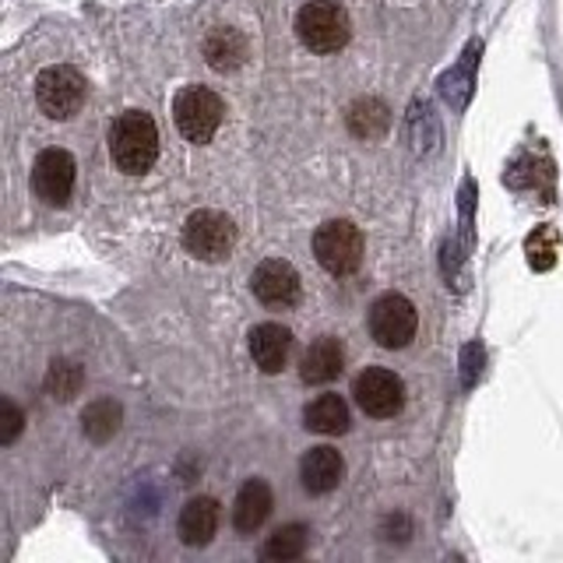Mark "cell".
<instances>
[{"mask_svg":"<svg viewBox=\"0 0 563 563\" xmlns=\"http://www.w3.org/2000/svg\"><path fill=\"white\" fill-rule=\"evenodd\" d=\"M88 96V85L78 75L75 67L57 64V67H46L40 78H35V102L40 110L53 120H67L81 110V102Z\"/></svg>","mask_w":563,"mask_h":563,"instance_id":"cell-6","label":"cell"},{"mask_svg":"<svg viewBox=\"0 0 563 563\" xmlns=\"http://www.w3.org/2000/svg\"><path fill=\"white\" fill-rule=\"evenodd\" d=\"M296 32L303 46L313 53H339L349 43L352 25L342 4H334V0H310L296 14Z\"/></svg>","mask_w":563,"mask_h":563,"instance_id":"cell-2","label":"cell"},{"mask_svg":"<svg viewBox=\"0 0 563 563\" xmlns=\"http://www.w3.org/2000/svg\"><path fill=\"white\" fill-rule=\"evenodd\" d=\"M18 430H22V412H18L11 401H4V433H0V440L11 444V440L18 437Z\"/></svg>","mask_w":563,"mask_h":563,"instance_id":"cell-22","label":"cell"},{"mask_svg":"<svg viewBox=\"0 0 563 563\" xmlns=\"http://www.w3.org/2000/svg\"><path fill=\"white\" fill-rule=\"evenodd\" d=\"M342 475H345V457L328 444L310 448L303 454V462H299V479H303L310 493H331L342 483Z\"/></svg>","mask_w":563,"mask_h":563,"instance_id":"cell-13","label":"cell"},{"mask_svg":"<svg viewBox=\"0 0 563 563\" xmlns=\"http://www.w3.org/2000/svg\"><path fill=\"white\" fill-rule=\"evenodd\" d=\"M78 384H81V369L75 366V363H53V369H49V391H53V398H60V401H67L70 395L78 391Z\"/></svg>","mask_w":563,"mask_h":563,"instance_id":"cell-21","label":"cell"},{"mask_svg":"<svg viewBox=\"0 0 563 563\" xmlns=\"http://www.w3.org/2000/svg\"><path fill=\"white\" fill-rule=\"evenodd\" d=\"M251 356L264 374H282L292 356V331L282 324H257L251 331Z\"/></svg>","mask_w":563,"mask_h":563,"instance_id":"cell-11","label":"cell"},{"mask_svg":"<svg viewBox=\"0 0 563 563\" xmlns=\"http://www.w3.org/2000/svg\"><path fill=\"white\" fill-rule=\"evenodd\" d=\"M85 433L92 437V440H106V437H113L117 427H120V405L113 401H96V405H88L85 416Z\"/></svg>","mask_w":563,"mask_h":563,"instance_id":"cell-19","label":"cell"},{"mask_svg":"<svg viewBox=\"0 0 563 563\" xmlns=\"http://www.w3.org/2000/svg\"><path fill=\"white\" fill-rule=\"evenodd\" d=\"M75 158L64 148H46L40 152L32 166V187L46 205H67L70 190H75Z\"/></svg>","mask_w":563,"mask_h":563,"instance_id":"cell-9","label":"cell"},{"mask_svg":"<svg viewBox=\"0 0 563 563\" xmlns=\"http://www.w3.org/2000/svg\"><path fill=\"white\" fill-rule=\"evenodd\" d=\"M419 317L412 299H405L401 292H384L374 307H369V334L384 349H405L416 339Z\"/></svg>","mask_w":563,"mask_h":563,"instance_id":"cell-7","label":"cell"},{"mask_svg":"<svg viewBox=\"0 0 563 563\" xmlns=\"http://www.w3.org/2000/svg\"><path fill=\"white\" fill-rule=\"evenodd\" d=\"M205 57L216 70H233L246 60V40L236 29H216L205 40Z\"/></svg>","mask_w":563,"mask_h":563,"instance_id":"cell-17","label":"cell"},{"mask_svg":"<svg viewBox=\"0 0 563 563\" xmlns=\"http://www.w3.org/2000/svg\"><path fill=\"white\" fill-rule=\"evenodd\" d=\"M313 257L331 275H352L363 264V233L356 222L334 219L313 233Z\"/></svg>","mask_w":563,"mask_h":563,"instance_id":"cell-4","label":"cell"},{"mask_svg":"<svg viewBox=\"0 0 563 563\" xmlns=\"http://www.w3.org/2000/svg\"><path fill=\"white\" fill-rule=\"evenodd\" d=\"M184 246L198 261H222L236 246V225L222 211L201 208L184 222Z\"/></svg>","mask_w":563,"mask_h":563,"instance_id":"cell-5","label":"cell"},{"mask_svg":"<svg viewBox=\"0 0 563 563\" xmlns=\"http://www.w3.org/2000/svg\"><path fill=\"white\" fill-rule=\"evenodd\" d=\"M307 528L303 525H282L268 536L264 542V560H275V563H289V560H299L307 553Z\"/></svg>","mask_w":563,"mask_h":563,"instance_id":"cell-18","label":"cell"},{"mask_svg":"<svg viewBox=\"0 0 563 563\" xmlns=\"http://www.w3.org/2000/svg\"><path fill=\"white\" fill-rule=\"evenodd\" d=\"M352 395H356V405L366 416L391 419L405 405V380L384 366H366L356 384H352Z\"/></svg>","mask_w":563,"mask_h":563,"instance_id":"cell-8","label":"cell"},{"mask_svg":"<svg viewBox=\"0 0 563 563\" xmlns=\"http://www.w3.org/2000/svg\"><path fill=\"white\" fill-rule=\"evenodd\" d=\"M303 419H307V430L321 437H339L349 430V405L342 395H317L303 409Z\"/></svg>","mask_w":563,"mask_h":563,"instance_id":"cell-16","label":"cell"},{"mask_svg":"<svg viewBox=\"0 0 563 563\" xmlns=\"http://www.w3.org/2000/svg\"><path fill=\"white\" fill-rule=\"evenodd\" d=\"M110 155L120 173H131L141 176L155 166L158 158V131H155V120L141 110L123 113L113 131H110Z\"/></svg>","mask_w":563,"mask_h":563,"instance_id":"cell-1","label":"cell"},{"mask_svg":"<svg viewBox=\"0 0 563 563\" xmlns=\"http://www.w3.org/2000/svg\"><path fill=\"white\" fill-rule=\"evenodd\" d=\"M272 489L264 479H251V483H243L240 493H236V504H233V525H236V532L240 536H254L257 528L268 521L272 515Z\"/></svg>","mask_w":563,"mask_h":563,"instance_id":"cell-14","label":"cell"},{"mask_svg":"<svg viewBox=\"0 0 563 563\" xmlns=\"http://www.w3.org/2000/svg\"><path fill=\"white\" fill-rule=\"evenodd\" d=\"M251 286H254V296L261 299V303L272 307V310H286L299 299V275L289 261H278V257L257 264Z\"/></svg>","mask_w":563,"mask_h":563,"instance_id":"cell-10","label":"cell"},{"mask_svg":"<svg viewBox=\"0 0 563 563\" xmlns=\"http://www.w3.org/2000/svg\"><path fill=\"white\" fill-rule=\"evenodd\" d=\"M342 369H345V349L339 339H331V334L310 342L303 360H299V377L307 384H331L334 377H342Z\"/></svg>","mask_w":563,"mask_h":563,"instance_id":"cell-12","label":"cell"},{"mask_svg":"<svg viewBox=\"0 0 563 563\" xmlns=\"http://www.w3.org/2000/svg\"><path fill=\"white\" fill-rule=\"evenodd\" d=\"M349 128L356 131L360 137H374V134H380L387 128V110L377 99L356 102V106H352V113H349Z\"/></svg>","mask_w":563,"mask_h":563,"instance_id":"cell-20","label":"cell"},{"mask_svg":"<svg viewBox=\"0 0 563 563\" xmlns=\"http://www.w3.org/2000/svg\"><path fill=\"white\" fill-rule=\"evenodd\" d=\"M222 117H225V102L211 92V88L190 85L173 99L176 128H180V134L194 141V145H205V141L216 137V131L222 128Z\"/></svg>","mask_w":563,"mask_h":563,"instance_id":"cell-3","label":"cell"},{"mask_svg":"<svg viewBox=\"0 0 563 563\" xmlns=\"http://www.w3.org/2000/svg\"><path fill=\"white\" fill-rule=\"evenodd\" d=\"M184 545H208L211 536L219 532V504L211 497H194L180 510V525H176Z\"/></svg>","mask_w":563,"mask_h":563,"instance_id":"cell-15","label":"cell"}]
</instances>
